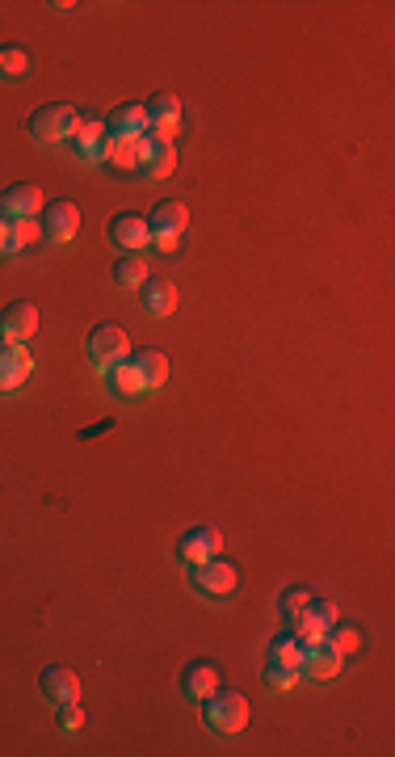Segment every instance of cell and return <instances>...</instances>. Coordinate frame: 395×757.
I'll return each mask as SVG.
<instances>
[{
	"label": "cell",
	"instance_id": "cell-1",
	"mask_svg": "<svg viewBox=\"0 0 395 757\" xmlns=\"http://www.w3.org/2000/svg\"><path fill=\"white\" fill-rule=\"evenodd\" d=\"M85 350H89V362L97 366L101 375H106V371H114L118 362L131 358V337H127V329H122V324L101 320V324H93V329H89Z\"/></svg>",
	"mask_w": 395,
	"mask_h": 757
},
{
	"label": "cell",
	"instance_id": "cell-2",
	"mask_svg": "<svg viewBox=\"0 0 395 757\" xmlns=\"http://www.w3.org/2000/svg\"><path fill=\"white\" fill-rule=\"evenodd\" d=\"M26 127H30V135H34L38 143H64V139H72L76 127H80V110L68 106V101H51V106H38V110L30 114Z\"/></svg>",
	"mask_w": 395,
	"mask_h": 757
},
{
	"label": "cell",
	"instance_id": "cell-3",
	"mask_svg": "<svg viewBox=\"0 0 395 757\" xmlns=\"http://www.w3.org/2000/svg\"><path fill=\"white\" fill-rule=\"evenodd\" d=\"M202 707H206V724H211L215 732H223V736L244 732L248 728V715H253V707H248V699H244L240 690H223V686Z\"/></svg>",
	"mask_w": 395,
	"mask_h": 757
},
{
	"label": "cell",
	"instance_id": "cell-4",
	"mask_svg": "<svg viewBox=\"0 0 395 757\" xmlns=\"http://www.w3.org/2000/svg\"><path fill=\"white\" fill-rule=\"evenodd\" d=\"M185 228H190V211H185V202H177V198H160L156 207H152V215H148L152 244H156V249H164V253L177 249V240H181Z\"/></svg>",
	"mask_w": 395,
	"mask_h": 757
},
{
	"label": "cell",
	"instance_id": "cell-5",
	"mask_svg": "<svg viewBox=\"0 0 395 757\" xmlns=\"http://www.w3.org/2000/svg\"><path fill=\"white\" fill-rule=\"evenodd\" d=\"M299 657H303V644L295 636L274 640L265 652V682H274L278 690H290L299 682Z\"/></svg>",
	"mask_w": 395,
	"mask_h": 757
},
{
	"label": "cell",
	"instance_id": "cell-6",
	"mask_svg": "<svg viewBox=\"0 0 395 757\" xmlns=\"http://www.w3.org/2000/svg\"><path fill=\"white\" fill-rule=\"evenodd\" d=\"M30 375H34V354L26 350L22 341L0 337V396L17 392V387H22Z\"/></svg>",
	"mask_w": 395,
	"mask_h": 757
},
{
	"label": "cell",
	"instance_id": "cell-7",
	"mask_svg": "<svg viewBox=\"0 0 395 757\" xmlns=\"http://www.w3.org/2000/svg\"><path fill=\"white\" fill-rule=\"evenodd\" d=\"M219 551H223V535H219L215 526H190L177 539V556H181V564H190V568L215 560Z\"/></svg>",
	"mask_w": 395,
	"mask_h": 757
},
{
	"label": "cell",
	"instance_id": "cell-8",
	"mask_svg": "<svg viewBox=\"0 0 395 757\" xmlns=\"http://www.w3.org/2000/svg\"><path fill=\"white\" fill-rule=\"evenodd\" d=\"M181 694H185V699H190V703H206V699H211V694L223 686V673H219V665L215 661H190V665H185L181 669Z\"/></svg>",
	"mask_w": 395,
	"mask_h": 757
},
{
	"label": "cell",
	"instance_id": "cell-9",
	"mask_svg": "<svg viewBox=\"0 0 395 757\" xmlns=\"http://www.w3.org/2000/svg\"><path fill=\"white\" fill-rule=\"evenodd\" d=\"M236 585H240L236 564H227V560H219V556L194 568V589L206 593V598H227V593H236Z\"/></svg>",
	"mask_w": 395,
	"mask_h": 757
},
{
	"label": "cell",
	"instance_id": "cell-10",
	"mask_svg": "<svg viewBox=\"0 0 395 757\" xmlns=\"http://www.w3.org/2000/svg\"><path fill=\"white\" fill-rule=\"evenodd\" d=\"M337 623V610H332L328 602H316L311 598L295 619H290V627H295V640L299 644H316V640H328V627Z\"/></svg>",
	"mask_w": 395,
	"mask_h": 757
},
{
	"label": "cell",
	"instance_id": "cell-11",
	"mask_svg": "<svg viewBox=\"0 0 395 757\" xmlns=\"http://www.w3.org/2000/svg\"><path fill=\"white\" fill-rule=\"evenodd\" d=\"M345 657L328 640H316V644H303V657H299V673H307L311 682H332L341 673Z\"/></svg>",
	"mask_w": 395,
	"mask_h": 757
},
{
	"label": "cell",
	"instance_id": "cell-12",
	"mask_svg": "<svg viewBox=\"0 0 395 757\" xmlns=\"http://www.w3.org/2000/svg\"><path fill=\"white\" fill-rule=\"evenodd\" d=\"M148 110V135L152 139H173L181 127V101L173 93H156L152 101H143Z\"/></svg>",
	"mask_w": 395,
	"mask_h": 757
},
{
	"label": "cell",
	"instance_id": "cell-13",
	"mask_svg": "<svg viewBox=\"0 0 395 757\" xmlns=\"http://www.w3.org/2000/svg\"><path fill=\"white\" fill-rule=\"evenodd\" d=\"M80 232V207L68 198L51 202V207H43V236L55 240V244H68L72 236Z\"/></svg>",
	"mask_w": 395,
	"mask_h": 757
},
{
	"label": "cell",
	"instance_id": "cell-14",
	"mask_svg": "<svg viewBox=\"0 0 395 757\" xmlns=\"http://www.w3.org/2000/svg\"><path fill=\"white\" fill-rule=\"evenodd\" d=\"M106 135H114V139H139V135H148V110H143V101H122L118 110H110Z\"/></svg>",
	"mask_w": 395,
	"mask_h": 757
},
{
	"label": "cell",
	"instance_id": "cell-15",
	"mask_svg": "<svg viewBox=\"0 0 395 757\" xmlns=\"http://www.w3.org/2000/svg\"><path fill=\"white\" fill-rule=\"evenodd\" d=\"M38 333V308L30 299H13L5 312H0V337H13V341H26Z\"/></svg>",
	"mask_w": 395,
	"mask_h": 757
},
{
	"label": "cell",
	"instance_id": "cell-16",
	"mask_svg": "<svg viewBox=\"0 0 395 757\" xmlns=\"http://www.w3.org/2000/svg\"><path fill=\"white\" fill-rule=\"evenodd\" d=\"M148 135H139V139H114L106 135V148H101V160L114 169H139L143 165V156H148Z\"/></svg>",
	"mask_w": 395,
	"mask_h": 757
},
{
	"label": "cell",
	"instance_id": "cell-17",
	"mask_svg": "<svg viewBox=\"0 0 395 757\" xmlns=\"http://www.w3.org/2000/svg\"><path fill=\"white\" fill-rule=\"evenodd\" d=\"M34 211H43V194L38 186H26V181H17L0 194V215L5 219H34Z\"/></svg>",
	"mask_w": 395,
	"mask_h": 757
},
{
	"label": "cell",
	"instance_id": "cell-18",
	"mask_svg": "<svg viewBox=\"0 0 395 757\" xmlns=\"http://www.w3.org/2000/svg\"><path fill=\"white\" fill-rule=\"evenodd\" d=\"M110 240L118 244L122 253H139L143 244H152L148 219H139V215H114V219H110Z\"/></svg>",
	"mask_w": 395,
	"mask_h": 757
},
{
	"label": "cell",
	"instance_id": "cell-19",
	"mask_svg": "<svg viewBox=\"0 0 395 757\" xmlns=\"http://www.w3.org/2000/svg\"><path fill=\"white\" fill-rule=\"evenodd\" d=\"M38 682H43V694H47L55 707L80 699V678H76V669H68V665H47Z\"/></svg>",
	"mask_w": 395,
	"mask_h": 757
},
{
	"label": "cell",
	"instance_id": "cell-20",
	"mask_svg": "<svg viewBox=\"0 0 395 757\" xmlns=\"http://www.w3.org/2000/svg\"><path fill=\"white\" fill-rule=\"evenodd\" d=\"M72 148H76V156L85 160V165H97L101 148H106V127H101L97 118H80V127L72 135Z\"/></svg>",
	"mask_w": 395,
	"mask_h": 757
},
{
	"label": "cell",
	"instance_id": "cell-21",
	"mask_svg": "<svg viewBox=\"0 0 395 757\" xmlns=\"http://www.w3.org/2000/svg\"><path fill=\"white\" fill-rule=\"evenodd\" d=\"M127 362L139 371V379H143V387H148V392H156V387L169 383V358H164L160 350H135Z\"/></svg>",
	"mask_w": 395,
	"mask_h": 757
},
{
	"label": "cell",
	"instance_id": "cell-22",
	"mask_svg": "<svg viewBox=\"0 0 395 757\" xmlns=\"http://www.w3.org/2000/svg\"><path fill=\"white\" fill-rule=\"evenodd\" d=\"M152 139V135H148ZM143 173H148L152 181H164V177H173L177 169V148H173V139H152L148 143V156H143Z\"/></svg>",
	"mask_w": 395,
	"mask_h": 757
},
{
	"label": "cell",
	"instance_id": "cell-23",
	"mask_svg": "<svg viewBox=\"0 0 395 757\" xmlns=\"http://www.w3.org/2000/svg\"><path fill=\"white\" fill-rule=\"evenodd\" d=\"M143 308H148L152 316H173L177 312V286L169 278H148L143 282Z\"/></svg>",
	"mask_w": 395,
	"mask_h": 757
},
{
	"label": "cell",
	"instance_id": "cell-24",
	"mask_svg": "<svg viewBox=\"0 0 395 757\" xmlns=\"http://www.w3.org/2000/svg\"><path fill=\"white\" fill-rule=\"evenodd\" d=\"M106 383H110V392L118 396V400H135V396H148V387H143V379H139V371L131 362H118L114 371H106Z\"/></svg>",
	"mask_w": 395,
	"mask_h": 757
},
{
	"label": "cell",
	"instance_id": "cell-25",
	"mask_svg": "<svg viewBox=\"0 0 395 757\" xmlns=\"http://www.w3.org/2000/svg\"><path fill=\"white\" fill-rule=\"evenodd\" d=\"M114 282L118 286H143L148 282V261H143L139 253H122L114 261Z\"/></svg>",
	"mask_w": 395,
	"mask_h": 757
},
{
	"label": "cell",
	"instance_id": "cell-26",
	"mask_svg": "<svg viewBox=\"0 0 395 757\" xmlns=\"http://www.w3.org/2000/svg\"><path fill=\"white\" fill-rule=\"evenodd\" d=\"M328 644L341 652V657H353V652L362 648V631L353 627V623H332L328 627Z\"/></svg>",
	"mask_w": 395,
	"mask_h": 757
},
{
	"label": "cell",
	"instance_id": "cell-27",
	"mask_svg": "<svg viewBox=\"0 0 395 757\" xmlns=\"http://www.w3.org/2000/svg\"><path fill=\"white\" fill-rule=\"evenodd\" d=\"M38 236H43V223L38 219H9V253L26 249V244H34Z\"/></svg>",
	"mask_w": 395,
	"mask_h": 757
},
{
	"label": "cell",
	"instance_id": "cell-28",
	"mask_svg": "<svg viewBox=\"0 0 395 757\" xmlns=\"http://www.w3.org/2000/svg\"><path fill=\"white\" fill-rule=\"evenodd\" d=\"M30 55L22 47H0V76H26Z\"/></svg>",
	"mask_w": 395,
	"mask_h": 757
},
{
	"label": "cell",
	"instance_id": "cell-29",
	"mask_svg": "<svg viewBox=\"0 0 395 757\" xmlns=\"http://www.w3.org/2000/svg\"><path fill=\"white\" fill-rule=\"evenodd\" d=\"M307 602H311V593H307L303 585H290V589L282 593V598H278V610H282L286 619H295V615H299V610H303Z\"/></svg>",
	"mask_w": 395,
	"mask_h": 757
},
{
	"label": "cell",
	"instance_id": "cell-30",
	"mask_svg": "<svg viewBox=\"0 0 395 757\" xmlns=\"http://www.w3.org/2000/svg\"><path fill=\"white\" fill-rule=\"evenodd\" d=\"M80 724H85V711H80V699H72V703H59V728H64V732H76Z\"/></svg>",
	"mask_w": 395,
	"mask_h": 757
},
{
	"label": "cell",
	"instance_id": "cell-31",
	"mask_svg": "<svg viewBox=\"0 0 395 757\" xmlns=\"http://www.w3.org/2000/svg\"><path fill=\"white\" fill-rule=\"evenodd\" d=\"M0 249H9V219L0 215Z\"/></svg>",
	"mask_w": 395,
	"mask_h": 757
}]
</instances>
